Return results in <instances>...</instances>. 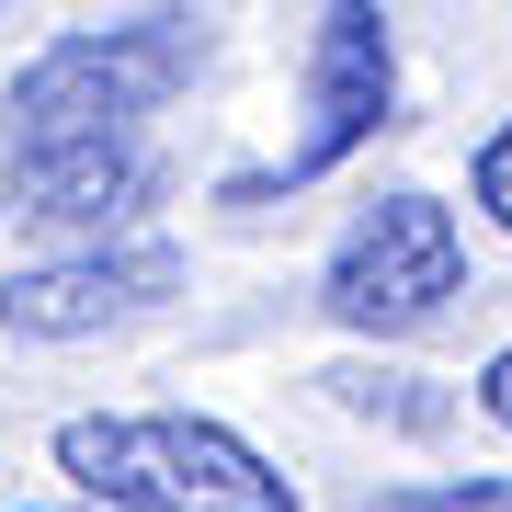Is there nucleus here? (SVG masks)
Wrapping results in <instances>:
<instances>
[{"label": "nucleus", "instance_id": "nucleus-1", "mask_svg": "<svg viewBox=\"0 0 512 512\" xmlns=\"http://www.w3.org/2000/svg\"><path fill=\"white\" fill-rule=\"evenodd\" d=\"M46 456L80 478V512H308L251 433L205 410H69Z\"/></svg>", "mask_w": 512, "mask_h": 512}, {"label": "nucleus", "instance_id": "nucleus-2", "mask_svg": "<svg viewBox=\"0 0 512 512\" xmlns=\"http://www.w3.org/2000/svg\"><path fill=\"white\" fill-rule=\"evenodd\" d=\"M205 69V35L183 12H137V23H80V35L35 46L0 92V160H35V148H103L137 137L183 80Z\"/></svg>", "mask_w": 512, "mask_h": 512}, {"label": "nucleus", "instance_id": "nucleus-3", "mask_svg": "<svg viewBox=\"0 0 512 512\" xmlns=\"http://www.w3.org/2000/svg\"><path fill=\"white\" fill-rule=\"evenodd\" d=\"M456 285H467V239H456V205L444 194H376L319 262V308L342 330H376V342L387 330H421Z\"/></svg>", "mask_w": 512, "mask_h": 512}, {"label": "nucleus", "instance_id": "nucleus-4", "mask_svg": "<svg viewBox=\"0 0 512 512\" xmlns=\"http://www.w3.org/2000/svg\"><path fill=\"white\" fill-rule=\"evenodd\" d=\"M387 92H399V35H387V12L365 0H342V12H319L308 35V126L274 171H228V205H262V194H296L319 183V171H342L353 148L387 126Z\"/></svg>", "mask_w": 512, "mask_h": 512}, {"label": "nucleus", "instance_id": "nucleus-5", "mask_svg": "<svg viewBox=\"0 0 512 512\" xmlns=\"http://www.w3.org/2000/svg\"><path fill=\"white\" fill-rule=\"evenodd\" d=\"M171 285H183V262H171L160 239L57 251V262H23V274H0V330H12V342H92V330L148 319Z\"/></svg>", "mask_w": 512, "mask_h": 512}, {"label": "nucleus", "instance_id": "nucleus-6", "mask_svg": "<svg viewBox=\"0 0 512 512\" xmlns=\"http://www.w3.org/2000/svg\"><path fill=\"white\" fill-rule=\"evenodd\" d=\"M148 194H160V160H148V137H103V148H35V160H0V205H12L23 228L80 239V251H103L114 228H137V217H148Z\"/></svg>", "mask_w": 512, "mask_h": 512}, {"label": "nucleus", "instance_id": "nucleus-7", "mask_svg": "<svg viewBox=\"0 0 512 512\" xmlns=\"http://www.w3.org/2000/svg\"><path fill=\"white\" fill-rule=\"evenodd\" d=\"M330 387H342V410H365V421H399V433H433V421H444L433 376H399V365H342Z\"/></svg>", "mask_w": 512, "mask_h": 512}, {"label": "nucleus", "instance_id": "nucleus-8", "mask_svg": "<svg viewBox=\"0 0 512 512\" xmlns=\"http://www.w3.org/2000/svg\"><path fill=\"white\" fill-rule=\"evenodd\" d=\"M365 512H512V478H421V490H376Z\"/></svg>", "mask_w": 512, "mask_h": 512}, {"label": "nucleus", "instance_id": "nucleus-9", "mask_svg": "<svg viewBox=\"0 0 512 512\" xmlns=\"http://www.w3.org/2000/svg\"><path fill=\"white\" fill-rule=\"evenodd\" d=\"M467 205L512 239V126H490V137H478V160H467Z\"/></svg>", "mask_w": 512, "mask_h": 512}, {"label": "nucleus", "instance_id": "nucleus-10", "mask_svg": "<svg viewBox=\"0 0 512 512\" xmlns=\"http://www.w3.org/2000/svg\"><path fill=\"white\" fill-rule=\"evenodd\" d=\"M478 410H490V421H501V433H512V342L490 353V365H478Z\"/></svg>", "mask_w": 512, "mask_h": 512}]
</instances>
